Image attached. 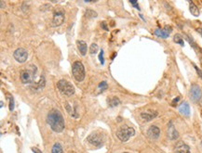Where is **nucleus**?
Masks as SVG:
<instances>
[{"mask_svg":"<svg viewBox=\"0 0 202 153\" xmlns=\"http://www.w3.org/2000/svg\"><path fill=\"white\" fill-rule=\"evenodd\" d=\"M47 122L51 129L56 133H61L64 129V121L62 113L58 109H51L48 113Z\"/></svg>","mask_w":202,"mask_h":153,"instance_id":"obj_1","label":"nucleus"},{"mask_svg":"<svg viewBox=\"0 0 202 153\" xmlns=\"http://www.w3.org/2000/svg\"><path fill=\"white\" fill-rule=\"evenodd\" d=\"M134 135H135V130L128 125H123L116 131V136L122 142H127Z\"/></svg>","mask_w":202,"mask_h":153,"instance_id":"obj_2","label":"nucleus"},{"mask_svg":"<svg viewBox=\"0 0 202 153\" xmlns=\"http://www.w3.org/2000/svg\"><path fill=\"white\" fill-rule=\"evenodd\" d=\"M57 87L62 95L67 96V97L72 96L75 93V88H74L73 84L66 80H60L57 83Z\"/></svg>","mask_w":202,"mask_h":153,"instance_id":"obj_3","label":"nucleus"},{"mask_svg":"<svg viewBox=\"0 0 202 153\" xmlns=\"http://www.w3.org/2000/svg\"><path fill=\"white\" fill-rule=\"evenodd\" d=\"M72 73L74 78L77 82H82L85 78V69L80 61H75L72 65Z\"/></svg>","mask_w":202,"mask_h":153,"instance_id":"obj_4","label":"nucleus"},{"mask_svg":"<svg viewBox=\"0 0 202 153\" xmlns=\"http://www.w3.org/2000/svg\"><path fill=\"white\" fill-rule=\"evenodd\" d=\"M87 141L95 148H101L104 143V137L102 134L92 133L87 137Z\"/></svg>","mask_w":202,"mask_h":153,"instance_id":"obj_5","label":"nucleus"},{"mask_svg":"<svg viewBox=\"0 0 202 153\" xmlns=\"http://www.w3.org/2000/svg\"><path fill=\"white\" fill-rule=\"evenodd\" d=\"M64 21V12L62 9L55 10L54 14H53V20L51 22L52 27H57L62 25Z\"/></svg>","mask_w":202,"mask_h":153,"instance_id":"obj_6","label":"nucleus"},{"mask_svg":"<svg viewBox=\"0 0 202 153\" xmlns=\"http://www.w3.org/2000/svg\"><path fill=\"white\" fill-rule=\"evenodd\" d=\"M13 57L14 59H16V61L20 62V63H23L27 60L28 58V52L26 49H24L23 47H20L16 49L13 53Z\"/></svg>","mask_w":202,"mask_h":153,"instance_id":"obj_7","label":"nucleus"},{"mask_svg":"<svg viewBox=\"0 0 202 153\" xmlns=\"http://www.w3.org/2000/svg\"><path fill=\"white\" fill-rule=\"evenodd\" d=\"M201 97H202L201 88L196 84L191 85V88H190V98H191V99L194 100V101H198V100H200Z\"/></svg>","mask_w":202,"mask_h":153,"instance_id":"obj_8","label":"nucleus"},{"mask_svg":"<svg viewBox=\"0 0 202 153\" xmlns=\"http://www.w3.org/2000/svg\"><path fill=\"white\" fill-rule=\"evenodd\" d=\"M34 71L31 70H23L21 73V80L23 84H30L34 80Z\"/></svg>","mask_w":202,"mask_h":153,"instance_id":"obj_9","label":"nucleus"},{"mask_svg":"<svg viewBox=\"0 0 202 153\" xmlns=\"http://www.w3.org/2000/svg\"><path fill=\"white\" fill-rule=\"evenodd\" d=\"M157 116V111H152V109H149V111H145L141 113V117L142 119L145 122H150L153 119H155V117Z\"/></svg>","mask_w":202,"mask_h":153,"instance_id":"obj_10","label":"nucleus"},{"mask_svg":"<svg viewBox=\"0 0 202 153\" xmlns=\"http://www.w3.org/2000/svg\"><path fill=\"white\" fill-rule=\"evenodd\" d=\"M168 137L171 140H176L179 137V134L177 132V130L175 129L174 125H173L172 122H169L168 124Z\"/></svg>","mask_w":202,"mask_h":153,"instance_id":"obj_11","label":"nucleus"},{"mask_svg":"<svg viewBox=\"0 0 202 153\" xmlns=\"http://www.w3.org/2000/svg\"><path fill=\"white\" fill-rule=\"evenodd\" d=\"M171 27L169 26H166L164 29H155V34L157 36L160 37V38H168L169 36V34L171 33Z\"/></svg>","mask_w":202,"mask_h":153,"instance_id":"obj_12","label":"nucleus"},{"mask_svg":"<svg viewBox=\"0 0 202 153\" xmlns=\"http://www.w3.org/2000/svg\"><path fill=\"white\" fill-rule=\"evenodd\" d=\"M147 136L149 137L151 139H157L160 136V130L159 128L155 125H152L149 127V129L147 130Z\"/></svg>","mask_w":202,"mask_h":153,"instance_id":"obj_13","label":"nucleus"},{"mask_svg":"<svg viewBox=\"0 0 202 153\" xmlns=\"http://www.w3.org/2000/svg\"><path fill=\"white\" fill-rule=\"evenodd\" d=\"M175 152L176 153H191L190 148L183 141H179L175 146Z\"/></svg>","mask_w":202,"mask_h":153,"instance_id":"obj_14","label":"nucleus"},{"mask_svg":"<svg viewBox=\"0 0 202 153\" xmlns=\"http://www.w3.org/2000/svg\"><path fill=\"white\" fill-rule=\"evenodd\" d=\"M179 111L181 114L185 116H189L190 115V106L187 102H183L182 104L179 106Z\"/></svg>","mask_w":202,"mask_h":153,"instance_id":"obj_15","label":"nucleus"},{"mask_svg":"<svg viewBox=\"0 0 202 153\" xmlns=\"http://www.w3.org/2000/svg\"><path fill=\"white\" fill-rule=\"evenodd\" d=\"M77 47H78L79 49V52L80 54L82 56H85L87 54V50H88V46H87V43L85 41H77Z\"/></svg>","mask_w":202,"mask_h":153,"instance_id":"obj_16","label":"nucleus"},{"mask_svg":"<svg viewBox=\"0 0 202 153\" xmlns=\"http://www.w3.org/2000/svg\"><path fill=\"white\" fill-rule=\"evenodd\" d=\"M65 109H66L67 112H68L72 117H74V118H77V117H78V114H77L76 108H73L72 105L69 104L68 102L65 103Z\"/></svg>","mask_w":202,"mask_h":153,"instance_id":"obj_17","label":"nucleus"},{"mask_svg":"<svg viewBox=\"0 0 202 153\" xmlns=\"http://www.w3.org/2000/svg\"><path fill=\"white\" fill-rule=\"evenodd\" d=\"M189 9H190V12L193 14L194 16H196V17H197V16H199V9H198V8L194 4L193 2H189Z\"/></svg>","mask_w":202,"mask_h":153,"instance_id":"obj_18","label":"nucleus"},{"mask_svg":"<svg viewBox=\"0 0 202 153\" xmlns=\"http://www.w3.org/2000/svg\"><path fill=\"white\" fill-rule=\"evenodd\" d=\"M107 102H108L109 107H116V106H118L120 104V100L116 97L110 98L107 100Z\"/></svg>","mask_w":202,"mask_h":153,"instance_id":"obj_19","label":"nucleus"},{"mask_svg":"<svg viewBox=\"0 0 202 153\" xmlns=\"http://www.w3.org/2000/svg\"><path fill=\"white\" fill-rule=\"evenodd\" d=\"M52 153H62V147L60 143H55L53 145L52 149H51Z\"/></svg>","mask_w":202,"mask_h":153,"instance_id":"obj_20","label":"nucleus"},{"mask_svg":"<svg viewBox=\"0 0 202 153\" xmlns=\"http://www.w3.org/2000/svg\"><path fill=\"white\" fill-rule=\"evenodd\" d=\"M173 40H174L175 43H177V44H179L181 46L185 45V43H183V37L181 36L180 34H175L174 35V38H173Z\"/></svg>","mask_w":202,"mask_h":153,"instance_id":"obj_21","label":"nucleus"},{"mask_svg":"<svg viewBox=\"0 0 202 153\" xmlns=\"http://www.w3.org/2000/svg\"><path fill=\"white\" fill-rule=\"evenodd\" d=\"M107 87H108V85L105 81H102V83H100V84L98 85V89L100 90V92H104V90L107 89Z\"/></svg>","mask_w":202,"mask_h":153,"instance_id":"obj_22","label":"nucleus"},{"mask_svg":"<svg viewBox=\"0 0 202 153\" xmlns=\"http://www.w3.org/2000/svg\"><path fill=\"white\" fill-rule=\"evenodd\" d=\"M98 15H97V13L93 11V10H91V9H87L86 10V17L87 18H96Z\"/></svg>","mask_w":202,"mask_h":153,"instance_id":"obj_23","label":"nucleus"},{"mask_svg":"<svg viewBox=\"0 0 202 153\" xmlns=\"http://www.w3.org/2000/svg\"><path fill=\"white\" fill-rule=\"evenodd\" d=\"M98 46L96 44H92L90 46V53L91 55H93V54H96V53L98 52Z\"/></svg>","mask_w":202,"mask_h":153,"instance_id":"obj_24","label":"nucleus"},{"mask_svg":"<svg viewBox=\"0 0 202 153\" xmlns=\"http://www.w3.org/2000/svg\"><path fill=\"white\" fill-rule=\"evenodd\" d=\"M9 111H12L14 109V100H13V98L11 97V96H9Z\"/></svg>","mask_w":202,"mask_h":153,"instance_id":"obj_25","label":"nucleus"},{"mask_svg":"<svg viewBox=\"0 0 202 153\" xmlns=\"http://www.w3.org/2000/svg\"><path fill=\"white\" fill-rule=\"evenodd\" d=\"M99 59H100V61L101 63L104 65V51L101 50V53H100V55H99Z\"/></svg>","mask_w":202,"mask_h":153,"instance_id":"obj_26","label":"nucleus"},{"mask_svg":"<svg viewBox=\"0 0 202 153\" xmlns=\"http://www.w3.org/2000/svg\"><path fill=\"white\" fill-rule=\"evenodd\" d=\"M130 4L132 5H133L134 7H135V8L137 9H139L140 10V7H139V5H138V3L137 2H134V1H130Z\"/></svg>","mask_w":202,"mask_h":153,"instance_id":"obj_27","label":"nucleus"},{"mask_svg":"<svg viewBox=\"0 0 202 153\" xmlns=\"http://www.w3.org/2000/svg\"><path fill=\"white\" fill-rule=\"evenodd\" d=\"M194 67H195V69H196V71H197V73H198V75H199L201 78H202V72H201V71L199 70V69H198L197 68V67L196 66V65H194Z\"/></svg>","mask_w":202,"mask_h":153,"instance_id":"obj_28","label":"nucleus"},{"mask_svg":"<svg viewBox=\"0 0 202 153\" xmlns=\"http://www.w3.org/2000/svg\"><path fill=\"white\" fill-rule=\"evenodd\" d=\"M102 27L104 28L105 31H108V28H107V26H106V22H105V21H102Z\"/></svg>","mask_w":202,"mask_h":153,"instance_id":"obj_29","label":"nucleus"},{"mask_svg":"<svg viewBox=\"0 0 202 153\" xmlns=\"http://www.w3.org/2000/svg\"><path fill=\"white\" fill-rule=\"evenodd\" d=\"M179 100H180V98H179V97L173 99V101H172V106H175V105H176V103L178 102Z\"/></svg>","mask_w":202,"mask_h":153,"instance_id":"obj_30","label":"nucleus"},{"mask_svg":"<svg viewBox=\"0 0 202 153\" xmlns=\"http://www.w3.org/2000/svg\"><path fill=\"white\" fill-rule=\"evenodd\" d=\"M32 150H33V152H35V153H42L39 149H37V148H32Z\"/></svg>","mask_w":202,"mask_h":153,"instance_id":"obj_31","label":"nucleus"},{"mask_svg":"<svg viewBox=\"0 0 202 153\" xmlns=\"http://www.w3.org/2000/svg\"><path fill=\"white\" fill-rule=\"evenodd\" d=\"M0 4H1V9H4V8H5V6H4V2L1 1V2H0Z\"/></svg>","mask_w":202,"mask_h":153,"instance_id":"obj_32","label":"nucleus"},{"mask_svg":"<svg viewBox=\"0 0 202 153\" xmlns=\"http://www.w3.org/2000/svg\"><path fill=\"white\" fill-rule=\"evenodd\" d=\"M123 153H129V152H123Z\"/></svg>","mask_w":202,"mask_h":153,"instance_id":"obj_33","label":"nucleus"}]
</instances>
